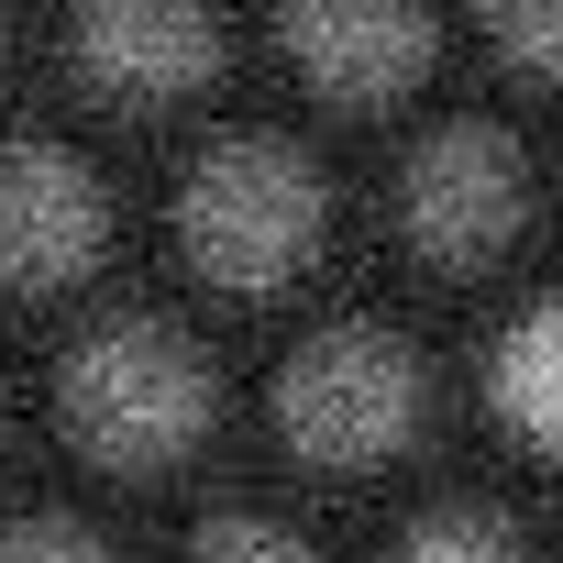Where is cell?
<instances>
[{
	"mask_svg": "<svg viewBox=\"0 0 563 563\" xmlns=\"http://www.w3.org/2000/svg\"><path fill=\"white\" fill-rule=\"evenodd\" d=\"M177 232L210 276L232 288H265V276H288L310 243H321V166L276 133H232L188 166V199H177Z\"/></svg>",
	"mask_w": 563,
	"mask_h": 563,
	"instance_id": "1",
	"label": "cell"
},
{
	"mask_svg": "<svg viewBox=\"0 0 563 563\" xmlns=\"http://www.w3.org/2000/svg\"><path fill=\"white\" fill-rule=\"evenodd\" d=\"M67 420L89 453L111 464H155L210 420V365L188 354V332L166 321H100L67 354Z\"/></svg>",
	"mask_w": 563,
	"mask_h": 563,
	"instance_id": "2",
	"label": "cell"
},
{
	"mask_svg": "<svg viewBox=\"0 0 563 563\" xmlns=\"http://www.w3.org/2000/svg\"><path fill=\"white\" fill-rule=\"evenodd\" d=\"M276 420H288V442L321 453V464H365V453H387V442L420 420V365H409L398 332L343 321V332H321V343L288 365Z\"/></svg>",
	"mask_w": 563,
	"mask_h": 563,
	"instance_id": "3",
	"label": "cell"
},
{
	"mask_svg": "<svg viewBox=\"0 0 563 563\" xmlns=\"http://www.w3.org/2000/svg\"><path fill=\"white\" fill-rule=\"evenodd\" d=\"M519 199H530V166L497 122H442L420 155H409V232L453 265L497 254L519 232Z\"/></svg>",
	"mask_w": 563,
	"mask_h": 563,
	"instance_id": "4",
	"label": "cell"
},
{
	"mask_svg": "<svg viewBox=\"0 0 563 563\" xmlns=\"http://www.w3.org/2000/svg\"><path fill=\"white\" fill-rule=\"evenodd\" d=\"M100 177L67 155V144H0V276H78L100 254Z\"/></svg>",
	"mask_w": 563,
	"mask_h": 563,
	"instance_id": "5",
	"label": "cell"
},
{
	"mask_svg": "<svg viewBox=\"0 0 563 563\" xmlns=\"http://www.w3.org/2000/svg\"><path fill=\"white\" fill-rule=\"evenodd\" d=\"M288 56L343 89V100H376L398 78L431 67V23L420 12H387V0H310V12H288Z\"/></svg>",
	"mask_w": 563,
	"mask_h": 563,
	"instance_id": "6",
	"label": "cell"
},
{
	"mask_svg": "<svg viewBox=\"0 0 563 563\" xmlns=\"http://www.w3.org/2000/svg\"><path fill=\"white\" fill-rule=\"evenodd\" d=\"M78 67L111 78V89L166 100V89H188V78L221 67V23L210 12H166V0H122V12H89L78 23Z\"/></svg>",
	"mask_w": 563,
	"mask_h": 563,
	"instance_id": "7",
	"label": "cell"
},
{
	"mask_svg": "<svg viewBox=\"0 0 563 563\" xmlns=\"http://www.w3.org/2000/svg\"><path fill=\"white\" fill-rule=\"evenodd\" d=\"M552 343H563V321H552V310H519V332L497 343V409H508L530 442L552 431V365H563Z\"/></svg>",
	"mask_w": 563,
	"mask_h": 563,
	"instance_id": "8",
	"label": "cell"
},
{
	"mask_svg": "<svg viewBox=\"0 0 563 563\" xmlns=\"http://www.w3.org/2000/svg\"><path fill=\"white\" fill-rule=\"evenodd\" d=\"M398 563H530V552H519V530H508L497 508H431V519L398 541Z\"/></svg>",
	"mask_w": 563,
	"mask_h": 563,
	"instance_id": "9",
	"label": "cell"
},
{
	"mask_svg": "<svg viewBox=\"0 0 563 563\" xmlns=\"http://www.w3.org/2000/svg\"><path fill=\"white\" fill-rule=\"evenodd\" d=\"M188 563H310V541H299V530H276V519H210Z\"/></svg>",
	"mask_w": 563,
	"mask_h": 563,
	"instance_id": "10",
	"label": "cell"
},
{
	"mask_svg": "<svg viewBox=\"0 0 563 563\" xmlns=\"http://www.w3.org/2000/svg\"><path fill=\"white\" fill-rule=\"evenodd\" d=\"M0 563H111L78 519H0Z\"/></svg>",
	"mask_w": 563,
	"mask_h": 563,
	"instance_id": "11",
	"label": "cell"
},
{
	"mask_svg": "<svg viewBox=\"0 0 563 563\" xmlns=\"http://www.w3.org/2000/svg\"><path fill=\"white\" fill-rule=\"evenodd\" d=\"M497 34H508V45H519V56H530V67H552V56H563V34H552V23H541V12H508V23H497Z\"/></svg>",
	"mask_w": 563,
	"mask_h": 563,
	"instance_id": "12",
	"label": "cell"
}]
</instances>
